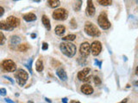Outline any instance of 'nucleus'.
<instances>
[{"mask_svg": "<svg viewBox=\"0 0 138 103\" xmlns=\"http://www.w3.org/2000/svg\"><path fill=\"white\" fill-rule=\"evenodd\" d=\"M15 77L17 78V79H21V80L24 81V82H27V80L29 79V74H28L27 71H25L24 70L20 69V70H18V71L16 72Z\"/></svg>", "mask_w": 138, "mask_h": 103, "instance_id": "1a4fd4ad", "label": "nucleus"}, {"mask_svg": "<svg viewBox=\"0 0 138 103\" xmlns=\"http://www.w3.org/2000/svg\"><path fill=\"white\" fill-rule=\"evenodd\" d=\"M69 103H80V102H79V101H70Z\"/></svg>", "mask_w": 138, "mask_h": 103, "instance_id": "4c0bfd02", "label": "nucleus"}, {"mask_svg": "<svg viewBox=\"0 0 138 103\" xmlns=\"http://www.w3.org/2000/svg\"><path fill=\"white\" fill-rule=\"evenodd\" d=\"M6 94V89H0V95L5 96Z\"/></svg>", "mask_w": 138, "mask_h": 103, "instance_id": "c756f323", "label": "nucleus"}, {"mask_svg": "<svg viewBox=\"0 0 138 103\" xmlns=\"http://www.w3.org/2000/svg\"><path fill=\"white\" fill-rule=\"evenodd\" d=\"M75 39H76V35H74V34H68V35H67V36H65L62 38L63 40L69 41V42L72 40H74Z\"/></svg>", "mask_w": 138, "mask_h": 103, "instance_id": "412c9836", "label": "nucleus"}, {"mask_svg": "<svg viewBox=\"0 0 138 103\" xmlns=\"http://www.w3.org/2000/svg\"><path fill=\"white\" fill-rule=\"evenodd\" d=\"M0 29L10 30H10H12V28L7 24V22L5 21H2V22H0Z\"/></svg>", "mask_w": 138, "mask_h": 103, "instance_id": "6ab92c4d", "label": "nucleus"}, {"mask_svg": "<svg viewBox=\"0 0 138 103\" xmlns=\"http://www.w3.org/2000/svg\"><path fill=\"white\" fill-rule=\"evenodd\" d=\"M70 23H71V27L72 28H75V27H77V24H76L75 20H74V19H72L71 22H70Z\"/></svg>", "mask_w": 138, "mask_h": 103, "instance_id": "cd10ccee", "label": "nucleus"}, {"mask_svg": "<svg viewBox=\"0 0 138 103\" xmlns=\"http://www.w3.org/2000/svg\"><path fill=\"white\" fill-rule=\"evenodd\" d=\"M56 75L59 76L61 81H67V73H66V71H65L64 69L62 68H59L56 71Z\"/></svg>", "mask_w": 138, "mask_h": 103, "instance_id": "ddd939ff", "label": "nucleus"}, {"mask_svg": "<svg viewBox=\"0 0 138 103\" xmlns=\"http://www.w3.org/2000/svg\"><path fill=\"white\" fill-rule=\"evenodd\" d=\"M60 4V2L59 0H49L48 1V5L50 8H57Z\"/></svg>", "mask_w": 138, "mask_h": 103, "instance_id": "f3484780", "label": "nucleus"}, {"mask_svg": "<svg viewBox=\"0 0 138 103\" xmlns=\"http://www.w3.org/2000/svg\"><path fill=\"white\" fill-rule=\"evenodd\" d=\"M67 16H68V12L67 9H63V8L55 9L53 12V18L55 20L64 21L67 18Z\"/></svg>", "mask_w": 138, "mask_h": 103, "instance_id": "20e7f679", "label": "nucleus"}, {"mask_svg": "<svg viewBox=\"0 0 138 103\" xmlns=\"http://www.w3.org/2000/svg\"><path fill=\"white\" fill-rule=\"evenodd\" d=\"M6 22H7V24L11 27L12 29H13L14 27H16L17 26L19 25L20 21H19V19L17 18V17H16V16H9V17L7 18Z\"/></svg>", "mask_w": 138, "mask_h": 103, "instance_id": "6e6552de", "label": "nucleus"}, {"mask_svg": "<svg viewBox=\"0 0 138 103\" xmlns=\"http://www.w3.org/2000/svg\"><path fill=\"white\" fill-rule=\"evenodd\" d=\"M127 101H128V99H124V100H123L122 101H121V102H119V103H126Z\"/></svg>", "mask_w": 138, "mask_h": 103, "instance_id": "c9c22d12", "label": "nucleus"}, {"mask_svg": "<svg viewBox=\"0 0 138 103\" xmlns=\"http://www.w3.org/2000/svg\"><path fill=\"white\" fill-rule=\"evenodd\" d=\"M32 62H33V59L32 58H30L26 64H24V65L29 69V71H30V73H32V67H31V65H32Z\"/></svg>", "mask_w": 138, "mask_h": 103, "instance_id": "393cba45", "label": "nucleus"}, {"mask_svg": "<svg viewBox=\"0 0 138 103\" xmlns=\"http://www.w3.org/2000/svg\"><path fill=\"white\" fill-rule=\"evenodd\" d=\"M45 100H46V101H48V102L51 103V101H50V100H49V99H48V98H45Z\"/></svg>", "mask_w": 138, "mask_h": 103, "instance_id": "58836bf2", "label": "nucleus"}, {"mask_svg": "<svg viewBox=\"0 0 138 103\" xmlns=\"http://www.w3.org/2000/svg\"><path fill=\"white\" fill-rule=\"evenodd\" d=\"M4 77L6 78V79H8V80H9L10 82H11L12 84H14V80H13V79H11V78L10 77V76H4Z\"/></svg>", "mask_w": 138, "mask_h": 103, "instance_id": "2f4dec72", "label": "nucleus"}, {"mask_svg": "<svg viewBox=\"0 0 138 103\" xmlns=\"http://www.w3.org/2000/svg\"><path fill=\"white\" fill-rule=\"evenodd\" d=\"M85 32L90 35V36L97 37L100 35V31L99 30V28L97 27V26L95 24H93L92 22H87L85 23Z\"/></svg>", "mask_w": 138, "mask_h": 103, "instance_id": "f03ea898", "label": "nucleus"}, {"mask_svg": "<svg viewBox=\"0 0 138 103\" xmlns=\"http://www.w3.org/2000/svg\"><path fill=\"white\" fill-rule=\"evenodd\" d=\"M29 103H33V101H29Z\"/></svg>", "mask_w": 138, "mask_h": 103, "instance_id": "a19ab883", "label": "nucleus"}, {"mask_svg": "<svg viewBox=\"0 0 138 103\" xmlns=\"http://www.w3.org/2000/svg\"><path fill=\"white\" fill-rule=\"evenodd\" d=\"M35 69H36L37 71H43V62H42V60L41 58H39L35 63Z\"/></svg>", "mask_w": 138, "mask_h": 103, "instance_id": "a211bd4d", "label": "nucleus"}, {"mask_svg": "<svg viewBox=\"0 0 138 103\" xmlns=\"http://www.w3.org/2000/svg\"><path fill=\"white\" fill-rule=\"evenodd\" d=\"M98 23H99V27H101L102 29H108L110 27V22L107 18V15H106L105 12H102L99 16Z\"/></svg>", "mask_w": 138, "mask_h": 103, "instance_id": "7ed1b4c3", "label": "nucleus"}, {"mask_svg": "<svg viewBox=\"0 0 138 103\" xmlns=\"http://www.w3.org/2000/svg\"><path fill=\"white\" fill-rule=\"evenodd\" d=\"M5 102H7V103H15L13 101H11V100H10V99H9V98H5Z\"/></svg>", "mask_w": 138, "mask_h": 103, "instance_id": "72a5a7b5", "label": "nucleus"}, {"mask_svg": "<svg viewBox=\"0 0 138 103\" xmlns=\"http://www.w3.org/2000/svg\"><path fill=\"white\" fill-rule=\"evenodd\" d=\"M98 3H99V4L104 5V6H106V5H110L111 4L112 1H111V0H99Z\"/></svg>", "mask_w": 138, "mask_h": 103, "instance_id": "b1692460", "label": "nucleus"}, {"mask_svg": "<svg viewBox=\"0 0 138 103\" xmlns=\"http://www.w3.org/2000/svg\"><path fill=\"white\" fill-rule=\"evenodd\" d=\"M85 13L88 16H93L95 14V8L94 5L92 4V1H87V7H86V9H85Z\"/></svg>", "mask_w": 138, "mask_h": 103, "instance_id": "9d476101", "label": "nucleus"}, {"mask_svg": "<svg viewBox=\"0 0 138 103\" xmlns=\"http://www.w3.org/2000/svg\"><path fill=\"white\" fill-rule=\"evenodd\" d=\"M2 66L4 70L8 72H14L16 70V64L15 62L10 59H5L3 61Z\"/></svg>", "mask_w": 138, "mask_h": 103, "instance_id": "39448f33", "label": "nucleus"}, {"mask_svg": "<svg viewBox=\"0 0 138 103\" xmlns=\"http://www.w3.org/2000/svg\"><path fill=\"white\" fill-rule=\"evenodd\" d=\"M21 42V38L17 35H14L10 38V44L11 45H17Z\"/></svg>", "mask_w": 138, "mask_h": 103, "instance_id": "aec40b11", "label": "nucleus"}, {"mask_svg": "<svg viewBox=\"0 0 138 103\" xmlns=\"http://www.w3.org/2000/svg\"><path fill=\"white\" fill-rule=\"evenodd\" d=\"M5 41H6V38H5V34L2 32H0V45H5Z\"/></svg>", "mask_w": 138, "mask_h": 103, "instance_id": "a878e982", "label": "nucleus"}, {"mask_svg": "<svg viewBox=\"0 0 138 103\" xmlns=\"http://www.w3.org/2000/svg\"><path fill=\"white\" fill-rule=\"evenodd\" d=\"M48 48V44L46 43V42H43V43H42V50L46 51Z\"/></svg>", "mask_w": 138, "mask_h": 103, "instance_id": "c85d7f7f", "label": "nucleus"}, {"mask_svg": "<svg viewBox=\"0 0 138 103\" xmlns=\"http://www.w3.org/2000/svg\"><path fill=\"white\" fill-rule=\"evenodd\" d=\"M137 67H136V75H137Z\"/></svg>", "mask_w": 138, "mask_h": 103, "instance_id": "ea45409f", "label": "nucleus"}, {"mask_svg": "<svg viewBox=\"0 0 138 103\" xmlns=\"http://www.w3.org/2000/svg\"><path fill=\"white\" fill-rule=\"evenodd\" d=\"M4 13H5V9L0 6V16H2L4 15Z\"/></svg>", "mask_w": 138, "mask_h": 103, "instance_id": "473e14b6", "label": "nucleus"}, {"mask_svg": "<svg viewBox=\"0 0 138 103\" xmlns=\"http://www.w3.org/2000/svg\"><path fill=\"white\" fill-rule=\"evenodd\" d=\"M23 20L26 21V22H34V21L36 20V16L33 13L26 14L23 16Z\"/></svg>", "mask_w": 138, "mask_h": 103, "instance_id": "2eb2a0df", "label": "nucleus"}, {"mask_svg": "<svg viewBox=\"0 0 138 103\" xmlns=\"http://www.w3.org/2000/svg\"><path fill=\"white\" fill-rule=\"evenodd\" d=\"M60 49L61 51V53L68 58L74 57L76 52H77V47H76L75 45L71 43V42H69V41L60 43Z\"/></svg>", "mask_w": 138, "mask_h": 103, "instance_id": "f257e3e1", "label": "nucleus"}, {"mask_svg": "<svg viewBox=\"0 0 138 103\" xmlns=\"http://www.w3.org/2000/svg\"><path fill=\"white\" fill-rule=\"evenodd\" d=\"M29 45L28 44H22V45H20V46H18V50L20 51V52H23V53H24V52H26V51L29 49Z\"/></svg>", "mask_w": 138, "mask_h": 103, "instance_id": "5701e85b", "label": "nucleus"}, {"mask_svg": "<svg viewBox=\"0 0 138 103\" xmlns=\"http://www.w3.org/2000/svg\"><path fill=\"white\" fill-rule=\"evenodd\" d=\"M90 44L88 42H84L80 45V48H79V53L83 56V58L88 57L90 54Z\"/></svg>", "mask_w": 138, "mask_h": 103, "instance_id": "0eeeda50", "label": "nucleus"}, {"mask_svg": "<svg viewBox=\"0 0 138 103\" xmlns=\"http://www.w3.org/2000/svg\"><path fill=\"white\" fill-rule=\"evenodd\" d=\"M80 90L81 92H82L83 94H87V95H89V94H92V93H93V88L91 86V85L89 84H84L81 86L80 88Z\"/></svg>", "mask_w": 138, "mask_h": 103, "instance_id": "9b49d317", "label": "nucleus"}, {"mask_svg": "<svg viewBox=\"0 0 138 103\" xmlns=\"http://www.w3.org/2000/svg\"><path fill=\"white\" fill-rule=\"evenodd\" d=\"M65 31H66V27H65V26H63V25L56 26V27H55V29H54L55 34H57V35H62V34L65 33Z\"/></svg>", "mask_w": 138, "mask_h": 103, "instance_id": "dca6fc26", "label": "nucleus"}, {"mask_svg": "<svg viewBox=\"0 0 138 103\" xmlns=\"http://www.w3.org/2000/svg\"><path fill=\"white\" fill-rule=\"evenodd\" d=\"M93 80H94V83L98 86V85H100L101 84V80H100V78L99 76H95L94 77H93Z\"/></svg>", "mask_w": 138, "mask_h": 103, "instance_id": "bb28decb", "label": "nucleus"}, {"mask_svg": "<svg viewBox=\"0 0 138 103\" xmlns=\"http://www.w3.org/2000/svg\"><path fill=\"white\" fill-rule=\"evenodd\" d=\"M90 71H91V69H90V68L83 69L82 71H80L78 73V78L79 79V80L83 81L85 77H87V75L89 74Z\"/></svg>", "mask_w": 138, "mask_h": 103, "instance_id": "f8f14e48", "label": "nucleus"}, {"mask_svg": "<svg viewBox=\"0 0 138 103\" xmlns=\"http://www.w3.org/2000/svg\"><path fill=\"white\" fill-rule=\"evenodd\" d=\"M62 102L63 103H67V98H62Z\"/></svg>", "mask_w": 138, "mask_h": 103, "instance_id": "f704fd0d", "label": "nucleus"}, {"mask_svg": "<svg viewBox=\"0 0 138 103\" xmlns=\"http://www.w3.org/2000/svg\"><path fill=\"white\" fill-rule=\"evenodd\" d=\"M81 5H82V1H77V2L74 3V9L75 11H79L81 8Z\"/></svg>", "mask_w": 138, "mask_h": 103, "instance_id": "4be33fe9", "label": "nucleus"}, {"mask_svg": "<svg viewBox=\"0 0 138 103\" xmlns=\"http://www.w3.org/2000/svg\"><path fill=\"white\" fill-rule=\"evenodd\" d=\"M31 37H32V39H34V38L36 37V34H31Z\"/></svg>", "mask_w": 138, "mask_h": 103, "instance_id": "e433bc0d", "label": "nucleus"}, {"mask_svg": "<svg viewBox=\"0 0 138 103\" xmlns=\"http://www.w3.org/2000/svg\"><path fill=\"white\" fill-rule=\"evenodd\" d=\"M41 22H42V24L44 25V27H46L47 30H49L51 29V24H50V21H49V19H48V17L47 16H42V17H41Z\"/></svg>", "mask_w": 138, "mask_h": 103, "instance_id": "4468645a", "label": "nucleus"}, {"mask_svg": "<svg viewBox=\"0 0 138 103\" xmlns=\"http://www.w3.org/2000/svg\"><path fill=\"white\" fill-rule=\"evenodd\" d=\"M94 63H95V64H96V65H98V66L99 67V68H101L102 62L99 61V60H98V59H95V60H94Z\"/></svg>", "mask_w": 138, "mask_h": 103, "instance_id": "7c9ffc66", "label": "nucleus"}, {"mask_svg": "<svg viewBox=\"0 0 138 103\" xmlns=\"http://www.w3.org/2000/svg\"><path fill=\"white\" fill-rule=\"evenodd\" d=\"M90 50H91L92 54L93 55V56H98L102 50L101 43L98 40L93 41V42L92 43V45L90 46Z\"/></svg>", "mask_w": 138, "mask_h": 103, "instance_id": "423d86ee", "label": "nucleus"}]
</instances>
